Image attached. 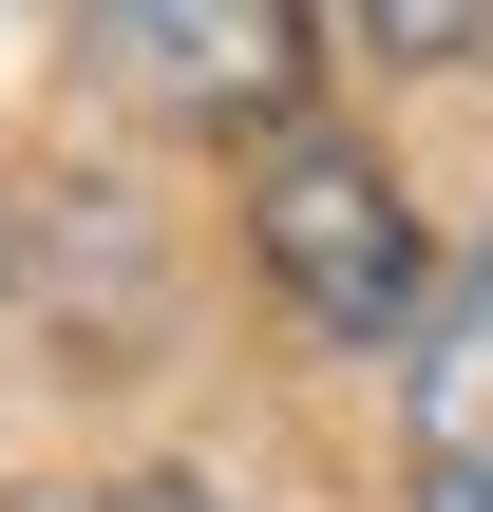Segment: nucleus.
Segmentation results:
<instances>
[{
    "label": "nucleus",
    "instance_id": "1",
    "mask_svg": "<svg viewBox=\"0 0 493 512\" xmlns=\"http://www.w3.org/2000/svg\"><path fill=\"white\" fill-rule=\"evenodd\" d=\"M247 266H266V304L304 323V342H342V361H418V323H437V247H418V190L361 152V133H323V114H285V133H247Z\"/></svg>",
    "mask_w": 493,
    "mask_h": 512
},
{
    "label": "nucleus",
    "instance_id": "2",
    "mask_svg": "<svg viewBox=\"0 0 493 512\" xmlns=\"http://www.w3.org/2000/svg\"><path fill=\"white\" fill-rule=\"evenodd\" d=\"M95 38H114V76L152 95V114H209V133H285L304 114V0H95Z\"/></svg>",
    "mask_w": 493,
    "mask_h": 512
},
{
    "label": "nucleus",
    "instance_id": "3",
    "mask_svg": "<svg viewBox=\"0 0 493 512\" xmlns=\"http://www.w3.org/2000/svg\"><path fill=\"white\" fill-rule=\"evenodd\" d=\"M399 456H418V512H493V228L399 361Z\"/></svg>",
    "mask_w": 493,
    "mask_h": 512
},
{
    "label": "nucleus",
    "instance_id": "4",
    "mask_svg": "<svg viewBox=\"0 0 493 512\" xmlns=\"http://www.w3.org/2000/svg\"><path fill=\"white\" fill-rule=\"evenodd\" d=\"M475 19H493V0H342V38H361V57H399V76L475 57Z\"/></svg>",
    "mask_w": 493,
    "mask_h": 512
},
{
    "label": "nucleus",
    "instance_id": "5",
    "mask_svg": "<svg viewBox=\"0 0 493 512\" xmlns=\"http://www.w3.org/2000/svg\"><path fill=\"white\" fill-rule=\"evenodd\" d=\"M38 512H190L171 475H95V494H38Z\"/></svg>",
    "mask_w": 493,
    "mask_h": 512
},
{
    "label": "nucleus",
    "instance_id": "6",
    "mask_svg": "<svg viewBox=\"0 0 493 512\" xmlns=\"http://www.w3.org/2000/svg\"><path fill=\"white\" fill-rule=\"evenodd\" d=\"M0 247H19V228H0Z\"/></svg>",
    "mask_w": 493,
    "mask_h": 512
}]
</instances>
